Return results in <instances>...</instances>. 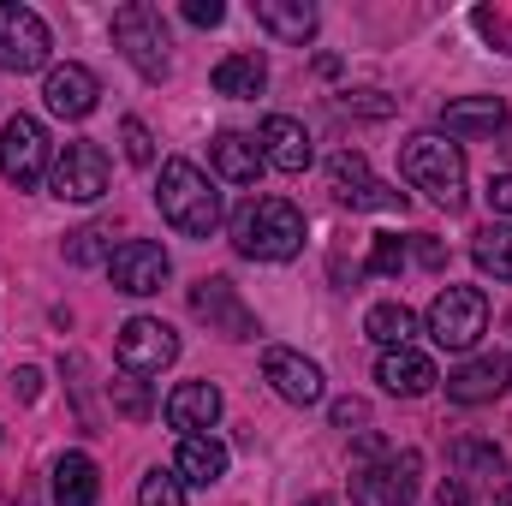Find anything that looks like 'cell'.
I'll return each mask as SVG.
<instances>
[{"instance_id":"1","label":"cell","mask_w":512,"mask_h":506,"mask_svg":"<svg viewBox=\"0 0 512 506\" xmlns=\"http://www.w3.org/2000/svg\"><path fill=\"white\" fill-rule=\"evenodd\" d=\"M155 203H161L167 227H179L185 239H209V233L227 221L215 179H209L197 161H185V155L161 161V179H155Z\"/></svg>"},{"instance_id":"2","label":"cell","mask_w":512,"mask_h":506,"mask_svg":"<svg viewBox=\"0 0 512 506\" xmlns=\"http://www.w3.org/2000/svg\"><path fill=\"white\" fill-rule=\"evenodd\" d=\"M233 251L251 262H292L304 251V215L286 197H251L233 209Z\"/></svg>"},{"instance_id":"3","label":"cell","mask_w":512,"mask_h":506,"mask_svg":"<svg viewBox=\"0 0 512 506\" xmlns=\"http://www.w3.org/2000/svg\"><path fill=\"white\" fill-rule=\"evenodd\" d=\"M399 167H405V179H411L417 191H429V203H441L447 215L465 209V149H459L447 131H417V137L405 143Z\"/></svg>"},{"instance_id":"4","label":"cell","mask_w":512,"mask_h":506,"mask_svg":"<svg viewBox=\"0 0 512 506\" xmlns=\"http://www.w3.org/2000/svg\"><path fill=\"white\" fill-rule=\"evenodd\" d=\"M489 334V298L477 286H441L429 304V340L441 352H471Z\"/></svg>"},{"instance_id":"5","label":"cell","mask_w":512,"mask_h":506,"mask_svg":"<svg viewBox=\"0 0 512 506\" xmlns=\"http://www.w3.org/2000/svg\"><path fill=\"white\" fill-rule=\"evenodd\" d=\"M114 48L126 54L143 78H167V24H161L155 6L131 0V6L114 12Z\"/></svg>"},{"instance_id":"6","label":"cell","mask_w":512,"mask_h":506,"mask_svg":"<svg viewBox=\"0 0 512 506\" xmlns=\"http://www.w3.org/2000/svg\"><path fill=\"white\" fill-rule=\"evenodd\" d=\"M417 477H423V459L411 447L405 453H382L364 471H352V501L358 506H411L417 501Z\"/></svg>"},{"instance_id":"7","label":"cell","mask_w":512,"mask_h":506,"mask_svg":"<svg viewBox=\"0 0 512 506\" xmlns=\"http://www.w3.org/2000/svg\"><path fill=\"white\" fill-rule=\"evenodd\" d=\"M48 131L42 120H30V114H12L6 126H0V173L18 185V191H30V185H42L48 179Z\"/></svg>"},{"instance_id":"8","label":"cell","mask_w":512,"mask_h":506,"mask_svg":"<svg viewBox=\"0 0 512 506\" xmlns=\"http://www.w3.org/2000/svg\"><path fill=\"white\" fill-rule=\"evenodd\" d=\"M191 316L209 322V334H221V340H256L251 304L239 298V286L227 274H209V280L191 286Z\"/></svg>"},{"instance_id":"9","label":"cell","mask_w":512,"mask_h":506,"mask_svg":"<svg viewBox=\"0 0 512 506\" xmlns=\"http://www.w3.org/2000/svg\"><path fill=\"white\" fill-rule=\"evenodd\" d=\"M328 185H334V197H340L346 209H376V215H399V209H405V191L382 185L358 149H340V155L328 161Z\"/></svg>"},{"instance_id":"10","label":"cell","mask_w":512,"mask_h":506,"mask_svg":"<svg viewBox=\"0 0 512 506\" xmlns=\"http://www.w3.org/2000/svg\"><path fill=\"white\" fill-rule=\"evenodd\" d=\"M48 24L18 6V0H0V72H42L48 66Z\"/></svg>"},{"instance_id":"11","label":"cell","mask_w":512,"mask_h":506,"mask_svg":"<svg viewBox=\"0 0 512 506\" xmlns=\"http://www.w3.org/2000/svg\"><path fill=\"white\" fill-rule=\"evenodd\" d=\"M114 352H120L126 376H161L179 358V334L161 316H131L126 328H120V340H114Z\"/></svg>"},{"instance_id":"12","label":"cell","mask_w":512,"mask_h":506,"mask_svg":"<svg viewBox=\"0 0 512 506\" xmlns=\"http://www.w3.org/2000/svg\"><path fill=\"white\" fill-rule=\"evenodd\" d=\"M48 191L60 203H96L108 191V155L96 143H66L48 167Z\"/></svg>"},{"instance_id":"13","label":"cell","mask_w":512,"mask_h":506,"mask_svg":"<svg viewBox=\"0 0 512 506\" xmlns=\"http://www.w3.org/2000/svg\"><path fill=\"white\" fill-rule=\"evenodd\" d=\"M167 274H173V262H167V251H161L155 239H126L120 251L108 256V280H114V292H131V298L161 292Z\"/></svg>"},{"instance_id":"14","label":"cell","mask_w":512,"mask_h":506,"mask_svg":"<svg viewBox=\"0 0 512 506\" xmlns=\"http://www.w3.org/2000/svg\"><path fill=\"white\" fill-rule=\"evenodd\" d=\"M42 102H48V114H60V120H90V114H96V102H102V84H96V72H90V66L66 60V66H54V72H48Z\"/></svg>"},{"instance_id":"15","label":"cell","mask_w":512,"mask_h":506,"mask_svg":"<svg viewBox=\"0 0 512 506\" xmlns=\"http://www.w3.org/2000/svg\"><path fill=\"white\" fill-rule=\"evenodd\" d=\"M512 381V358L507 352H477L471 364H459L453 376H447V399L453 405H489V399H501Z\"/></svg>"},{"instance_id":"16","label":"cell","mask_w":512,"mask_h":506,"mask_svg":"<svg viewBox=\"0 0 512 506\" xmlns=\"http://www.w3.org/2000/svg\"><path fill=\"white\" fill-rule=\"evenodd\" d=\"M262 376H268V387H274L286 405H316V399L328 393L322 370H316L310 358L286 352V346H268V352H262Z\"/></svg>"},{"instance_id":"17","label":"cell","mask_w":512,"mask_h":506,"mask_svg":"<svg viewBox=\"0 0 512 506\" xmlns=\"http://www.w3.org/2000/svg\"><path fill=\"white\" fill-rule=\"evenodd\" d=\"M167 429H179V435H203V429H215L221 423V387L215 381H179L173 393H167Z\"/></svg>"},{"instance_id":"18","label":"cell","mask_w":512,"mask_h":506,"mask_svg":"<svg viewBox=\"0 0 512 506\" xmlns=\"http://www.w3.org/2000/svg\"><path fill=\"white\" fill-rule=\"evenodd\" d=\"M256 149H262V161H268V167H280V173H304V167L316 161L310 131L298 126L292 114H268L262 131H256Z\"/></svg>"},{"instance_id":"19","label":"cell","mask_w":512,"mask_h":506,"mask_svg":"<svg viewBox=\"0 0 512 506\" xmlns=\"http://www.w3.org/2000/svg\"><path fill=\"white\" fill-rule=\"evenodd\" d=\"M376 381H382L393 399H423L429 387H435V364L417 352V346H399V352H382V364H376Z\"/></svg>"},{"instance_id":"20","label":"cell","mask_w":512,"mask_h":506,"mask_svg":"<svg viewBox=\"0 0 512 506\" xmlns=\"http://www.w3.org/2000/svg\"><path fill=\"white\" fill-rule=\"evenodd\" d=\"M173 471H179V483H185V489H215V483L227 477V447H221L215 435H185V441H179Z\"/></svg>"},{"instance_id":"21","label":"cell","mask_w":512,"mask_h":506,"mask_svg":"<svg viewBox=\"0 0 512 506\" xmlns=\"http://www.w3.org/2000/svg\"><path fill=\"white\" fill-rule=\"evenodd\" d=\"M209 167H215L227 185H256L268 161H262L256 137H245V131H221V137L209 143Z\"/></svg>"},{"instance_id":"22","label":"cell","mask_w":512,"mask_h":506,"mask_svg":"<svg viewBox=\"0 0 512 506\" xmlns=\"http://www.w3.org/2000/svg\"><path fill=\"white\" fill-rule=\"evenodd\" d=\"M501 126H507L501 96H465V102H447L441 108V131L447 137H495Z\"/></svg>"},{"instance_id":"23","label":"cell","mask_w":512,"mask_h":506,"mask_svg":"<svg viewBox=\"0 0 512 506\" xmlns=\"http://www.w3.org/2000/svg\"><path fill=\"white\" fill-rule=\"evenodd\" d=\"M256 24L292 48H304L316 36V6L310 0H256Z\"/></svg>"},{"instance_id":"24","label":"cell","mask_w":512,"mask_h":506,"mask_svg":"<svg viewBox=\"0 0 512 506\" xmlns=\"http://www.w3.org/2000/svg\"><path fill=\"white\" fill-rule=\"evenodd\" d=\"M96 495H102L96 459L90 453H66L54 465V506H96Z\"/></svg>"},{"instance_id":"25","label":"cell","mask_w":512,"mask_h":506,"mask_svg":"<svg viewBox=\"0 0 512 506\" xmlns=\"http://www.w3.org/2000/svg\"><path fill=\"white\" fill-rule=\"evenodd\" d=\"M501 471H507L501 447H489V441H459L453 447V483L465 495H477V483H501Z\"/></svg>"},{"instance_id":"26","label":"cell","mask_w":512,"mask_h":506,"mask_svg":"<svg viewBox=\"0 0 512 506\" xmlns=\"http://www.w3.org/2000/svg\"><path fill=\"white\" fill-rule=\"evenodd\" d=\"M268 90V66L256 54H227L215 66V96H233V102H256Z\"/></svg>"},{"instance_id":"27","label":"cell","mask_w":512,"mask_h":506,"mask_svg":"<svg viewBox=\"0 0 512 506\" xmlns=\"http://www.w3.org/2000/svg\"><path fill=\"white\" fill-rule=\"evenodd\" d=\"M471 256H477V268H483L489 280L512 286V227L507 221H489V227L471 239Z\"/></svg>"},{"instance_id":"28","label":"cell","mask_w":512,"mask_h":506,"mask_svg":"<svg viewBox=\"0 0 512 506\" xmlns=\"http://www.w3.org/2000/svg\"><path fill=\"white\" fill-rule=\"evenodd\" d=\"M364 334H370L382 352H399V346L417 340V316H411L405 304H376V310L364 316Z\"/></svg>"},{"instance_id":"29","label":"cell","mask_w":512,"mask_h":506,"mask_svg":"<svg viewBox=\"0 0 512 506\" xmlns=\"http://www.w3.org/2000/svg\"><path fill=\"white\" fill-rule=\"evenodd\" d=\"M137 506H185V483H179V471H143V483H137Z\"/></svg>"},{"instance_id":"30","label":"cell","mask_w":512,"mask_h":506,"mask_svg":"<svg viewBox=\"0 0 512 506\" xmlns=\"http://www.w3.org/2000/svg\"><path fill=\"white\" fill-rule=\"evenodd\" d=\"M108 233L102 227H78V233H66V262H108V245H102Z\"/></svg>"},{"instance_id":"31","label":"cell","mask_w":512,"mask_h":506,"mask_svg":"<svg viewBox=\"0 0 512 506\" xmlns=\"http://www.w3.org/2000/svg\"><path fill=\"white\" fill-rule=\"evenodd\" d=\"M120 143H126L131 167H149V161H155V143H149V126H143V120H126V126H120Z\"/></svg>"},{"instance_id":"32","label":"cell","mask_w":512,"mask_h":506,"mask_svg":"<svg viewBox=\"0 0 512 506\" xmlns=\"http://www.w3.org/2000/svg\"><path fill=\"white\" fill-rule=\"evenodd\" d=\"M399 268H405V239L382 233V239L370 245V274H399Z\"/></svg>"},{"instance_id":"33","label":"cell","mask_w":512,"mask_h":506,"mask_svg":"<svg viewBox=\"0 0 512 506\" xmlns=\"http://www.w3.org/2000/svg\"><path fill=\"white\" fill-rule=\"evenodd\" d=\"M340 108H346V114H370V120L393 114V102H387L382 90H358V96H340Z\"/></svg>"},{"instance_id":"34","label":"cell","mask_w":512,"mask_h":506,"mask_svg":"<svg viewBox=\"0 0 512 506\" xmlns=\"http://www.w3.org/2000/svg\"><path fill=\"white\" fill-rule=\"evenodd\" d=\"M334 423H340V429H352V435H364L370 405H364V399H334Z\"/></svg>"},{"instance_id":"35","label":"cell","mask_w":512,"mask_h":506,"mask_svg":"<svg viewBox=\"0 0 512 506\" xmlns=\"http://www.w3.org/2000/svg\"><path fill=\"white\" fill-rule=\"evenodd\" d=\"M185 18H191L197 30H215V24L227 18V6H221V0H185Z\"/></svg>"},{"instance_id":"36","label":"cell","mask_w":512,"mask_h":506,"mask_svg":"<svg viewBox=\"0 0 512 506\" xmlns=\"http://www.w3.org/2000/svg\"><path fill=\"white\" fill-rule=\"evenodd\" d=\"M114 399H120V411H126V417H143V411H149V399H143V387H137V376L114 381Z\"/></svg>"},{"instance_id":"37","label":"cell","mask_w":512,"mask_h":506,"mask_svg":"<svg viewBox=\"0 0 512 506\" xmlns=\"http://www.w3.org/2000/svg\"><path fill=\"white\" fill-rule=\"evenodd\" d=\"M489 209L495 215H512V173H495L489 179Z\"/></svg>"},{"instance_id":"38","label":"cell","mask_w":512,"mask_h":506,"mask_svg":"<svg viewBox=\"0 0 512 506\" xmlns=\"http://www.w3.org/2000/svg\"><path fill=\"white\" fill-rule=\"evenodd\" d=\"M417 262H423V268H441V245H435L429 233H417Z\"/></svg>"},{"instance_id":"39","label":"cell","mask_w":512,"mask_h":506,"mask_svg":"<svg viewBox=\"0 0 512 506\" xmlns=\"http://www.w3.org/2000/svg\"><path fill=\"white\" fill-rule=\"evenodd\" d=\"M12 381H18V393H24V399H36V381H42V376H36V370H18Z\"/></svg>"},{"instance_id":"40","label":"cell","mask_w":512,"mask_h":506,"mask_svg":"<svg viewBox=\"0 0 512 506\" xmlns=\"http://www.w3.org/2000/svg\"><path fill=\"white\" fill-rule=\"evenodd\" d=\"M495 149H501V155H507V161H512V120H507V126H501V131H495Z\"/></svg>"},{"instance_id":"41","label":"cell","mask_w":512,"mask_h":506,"mask_svg":"<svg viewBox=\"0 0 512 506\" xmlns=\"http://www.w3.org/2000/svg\"><path fill=\"white\" fill-rule=\"evenodd\" d=\"M304 506H334V501H322V495H310V501H304Z\"/></svg>"},{"instance_id":"42","label":"cell","mask_w":512,"mask_h":506,"mask_svg":"<svg viewBox=\"0 0 512 506\" xmlns=\"http://www.w3.org/2000/svg\"><path fill=\"white\" fill-rule=\"evenodd\" d=\"M501 501H507V506H512V483H507V495H501Z\"/></svg>"}]
</instances>
